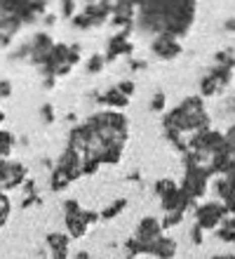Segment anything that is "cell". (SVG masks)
<instances>
[{
    "label": "cell",
    "instance_id": "7c38bea8",
    "mask_svg": "<svg viewBox=\"0 0 235 259\" xmlns=\"http://www.w3.org/2000/svg\"><path fill=\"white\" fill-rule=\"evenodd\" d=\"M104 64H106V57L104 55H92L87 59V64H85V71L87 73H99V71H104Z\"/></svg>",
    "mask_w": 235,
    "mask_h": 259
},
{
    "label": "cell",
    "instance_id": "277c9868",
    "mask_svg": "<svg viewBox=\"0 0 235 259\" xmlns=\"http://www.w3.org/2000/svg\"><path fill=\"white\" fill-rule=\"evenodd\" d=\"M26 182V167L19 160L0 158V191H12Z\"/></svg>",
    "mask_w": 235,
    "mask_h": 259
},
{
    "label": "cell",
    "instance_id": "e0dca14e",
    "mask_svg": "<svg viewBox=\"0 0 235 259\" xmlns=\"http://www.w3.org/2000/svg\"><path fill=\"white\" fill-rule=\"evenodd\" d=\"M202 229L198 224H193V229H191V243H193V245H202Z\"/></svg>",
    "mask_w": 235,
    "mask_h": 259
},
{
    "label": "cell",
    "instance_id": "52a82bcc",
    "mask_svg": "<svg viewBox=\"0 0 235 259\" xmlns=\"http://www.w3.org/2000/svg\"><path fill=\"white\" fill-rule=\"evenodd\" d=\"M144 254H151V257H155V259H172L176 254V240H172L169 236L162 233V236H158L155 240L146 243Z\"/></svg>",
    "mask_w": 235,
    "mask_h": 259
},
{
    "label": "cell",
    "instance_id": "5b68a950",
    "mask_svg": "<svg viewBox=\"0 0 235 259\" xmlns=\"http://www.w3.org/2000/svg\"><path fill=\"white\" fill-rule=\"evenodd\" d=\"M228 217V210L223 203H205L195 210V224L200 226L202 231H212L216 226L221 224L223 219Z\"/></svg>",
    "mask_w": 235,
    "mask_h": 259
},
{
    "label": "cell",
    "instance_id": "ac0fdd59",
    "mask_svg": "<svg viewBox=\"0 0 235 259\" xmlns=\"http://www.w3.org/2000/svg\"><path fill=\"white\" fill-rule=\"evenodd\" d=\"M226 113L235 118V90H233V92H230L228 97H226Z\"/></svg>",
    "mask_w": 235,
    "mask_h": 259
},
{
    "label": "cell",
    "instance_id": "ffe728a7",
    "mask_svg": "<svg viewBox=\"0 0 235 259\" xmlns=\"http://www.w3.org/2000/svg\"><path fill=\"white\" fill-rule=\"evenodd\" d=\"M42 19V24H45V26H54V24H57V14H52V12H45L40 17Z\"/></svg>",
    "mask_w": 235,
    "mask_h": 259
},
{
    "label": "cell",
    "instance_id": "5bb4252c",
    "mask_svg": "<svg viewBox=\"0 0 235 259\" xmlns=\"http://www.w3.org/2000/svg\"><path fill=\"white\" fill-rule=\"evenodd\" d=\"M148 109L153 111V113H162V111H165V95H162V92H155L151 104H148Z\"/></svg>",
    "mask_w": 235,
    "mask_h": 259
},
{
    "label": "cell",
    "instance_id": "d4e9b609",
    "mask_svg": "<svg viewBox=\"0 0 235 259\" xmlns=\"http://www.w3.org/2000/svg\"><path fill=\"white\" fill-rule=\"evenodd\" d=\"M3 120H5V113H3V111H0V123H3Z\"/></svg>",
    "mask_w": 235,
    "mask_h": 259
},
{
    "label": "cell",
    "instance_id": "2e32d148",
    "mask_svg": "<svg viewBox=\"0 0 235 259\" xmlns=\"http://www.w3.org/2000/svg\"><path fill=\"white\" fill-rule=\"evenodd\" d=\"M12 95V82L7 78H0V99H10Z\"/></svg>",
    "mask_w": 235,
    "mask_h": 259
},
{
    "label": "cell",
    "instance_id": "9c48e42d",
    "mask_svg": "<svg viewBox=\"0 0 235 259\" xmlns=\"http://www.w3.org/2000/svg\"><path fill=\"white\" fill-rule=\"evenodd\" d=\"M68 245H71L68 233H50L47 236V247H50L52 259H68Z\"/></svg>",
    "mask_w": 235,
    "mask_h": 259
},
{
    "label": "cell",
    "instance_id": "603a6c76",
    "mask_svg": "<svg viewBox=\"0 0 235 259\" xmlns=\"http://www.w3.org/2000/svg\"><path fill=\"white\" fill-rule=\"evenodd\" d=\"M73 259H92V257H89V252H87V250H80V252L75 254Z\"/></svg>",
    "mask_w": 235,
    "mask_h": 259
},
{
    "label": "cell",
    "instance_id": "7402d4cb",
    "mask_svg": "<svg viewBox=\"0 0 235 259\" xmlns=\"http://www.w3.org/2000/svg\"><path fill=\"white\" fill-rule=\"evenodd\" d=\"M223 28H226L228 33H233V31H235V19H226V24H223Z\"/></svg>",
    "mask_w": 235,
    "mask_h": 259
},
{
    "label": "cell",
    "instance_id": "cb8c5ba5",
    "mask_svg": "<svg viewBox=\"0 0 235 259\" xmlns=\"http://www.w3.org/2000/svg\"><path fill=\"white\" fill-rule=\"evenodd\" d=\"M212 259H235V254H216V257Z\"/></svg>",
    "mask_w": 235,
    "mask_h": 259
},
{
    "label": "cell",
    "instance_id": "7a4b0ae2",
    "mask_svg": "<svg viewBox=\"0 0 235 259\" xmlns=\"http://www.w3.org/2000/svg\"><path fill=\"white\" fill-rule=\"evenodd\" d=\"M64 217H66L68 236H71V238H80V236L87 233L89 226L99 219V214L82 210L78 200H66V203H64Z\"/></svg>",
    "mask_w": 235,
    "mask_h": 259
},
{
    "label": "cell",
    "instance_id": "30bf717a",
    "mask_svg": "<svg viewBox=\"0 0 235 259\" xmlns=\"http://www.w3.org/2000/svg\"><path fill=\"white\" fill-rule=\"evenodd\" d=\"M125 207H127V200H125V198H118V200H115L113 205H108L106 210L101 212L99 219H113V217H118V214H120V212L125 210Z\"/></svg>",
    "mask_w": 235,
    "mask_h": 259
},
{
    "label": "cell",
    "instance_id": "6da1fadb",
    "mask_svg": "<svg viewBox=\"0 0 235 259\" xmlns=\"http://www.w3.org/2000/svg\"><path fill=\"white\" fill-rule=\"evenodd\" d=\"M162 127H165V132H174V135H181L186 139H191V135L200 132V130H207L209 116L205 111L202 97L183 99L176 109H172L167 116L162 118Z\"/></svg>",
    "mask_w": 235,
    "mask_h": 259
},
{
    "label": "cell",
    "instance_id": "4fadbf2b",
    "mask_svg": "<svg viewBox=\"0 0 235 259\" xmlns=\"http://www.w3.org/2000/svg\"><path fill=\"white\" fill-rule=\"evenodd\" d=\"M73 14H75V0H59V17L73 19Z\"/></svg>",
    "mask_w": 235,
    "mask_h": 259
},
{
    "label": "cell",
    "instance_id": "8fae6325",
    "mask_svg": "<svg viewBox=\"0 0 235 259\" xmlns=\"http://www.w3.org/2000/svg\"><path fill=\"white\" fill-rule=\"evenodd\" d=\"M10 212H12V203H10V198H7L5 191H0V229L7 224Z\"/></svg>",
    "mask_w": 235,
    "mask_h": 259
},
{
    "label": "cell",
    "instance_id": "44dd1931",
    "mask_svg": "<svg viewBox=\"0 0 235 259\" xmlns=\"http://www.w3.org/2000/svg\"><path fill=\"white\" fill-rule=\"evenodd\" d=\"M223 137H226V142H228V144H233V146H235V123L230 125V127H228V132H226V135H223Z\"/></svg>",
    "mask_w": 235,
    "mask_h": 259
},
{
    "label": "cell",
    "instance_id": "ba28073f",
    "mask_svg": "<svg viewBox=\"0 0 235 259\" xmlns=\"http://www.w3.org/2000/svg\"><path fill=\"white\" fill-rule=\"evenodd\" d=\"M111 12H113V3L111 0H94V3H87L82 14H87V19L92 21V26H99L104 21L111 19Z\"/></svg>",
    "mask_w": 235,
    "mask_h": 259
},
{
    "label": "cell",
    "instance_id": "9a60e30c",
    "mask_svg": "<svg viewBox=\"0 0 235 259\" xmlns=\"http://www.w3.org/2000/svg\"><path fill=\"white\" fill-rule=\"evenodd\" d=\"M40 120L42 123H54V106L52 104H42L40 106Z\"/></svg>",
    "mask_w": 235,
    "mask_h": 259
},
{
    "label": "cell",
    "instance_id": "8992f818",
    "mask_svg": "<svg viewBox=\"0 0 235 259\" xmlns=\"http://www.w3.org/2000/svg\"><path fill=\"white\" fill-rule=\"evenodd\" d=\"M151 52L162 62H169L174 57L181 55V42L174 35H153L151 40Z\"/></svg>",
    "mask_w": 235,
    "mask_h": 259
},
{
    "label": "cell",
    "instance_id": "d6986e66",
    "mask_svg": "<svg viewBox=\"0 0 235 259\" xmlns=\"http://www.w3.org/2000/svg\"><path fill=\"white\" fill-rule=\"evenodd\" d=\"M127 66L132 68V71H146V68H148V62H136V59H129Z\"/></svg>",
    "mask_w": 235,
    "mask_h": 259
},
{
    "label": "cell",
    "instance_id": "3957f363",
    "mask_svg": "<svg viewBox=\"0 0 235 259\" xmlns=\"http://www.w3.org/2000/svg\"><path fill=\"white\" fill-rule=\"evenodd\" d=\"M233 71H235V68L221 66V64H214L207 73L202 75V80H200V97H216V95H221L223 90L230 85Z\"/></svg>",
    "mask_w": 235,
    "mask_h": 259
}]
</instances>
